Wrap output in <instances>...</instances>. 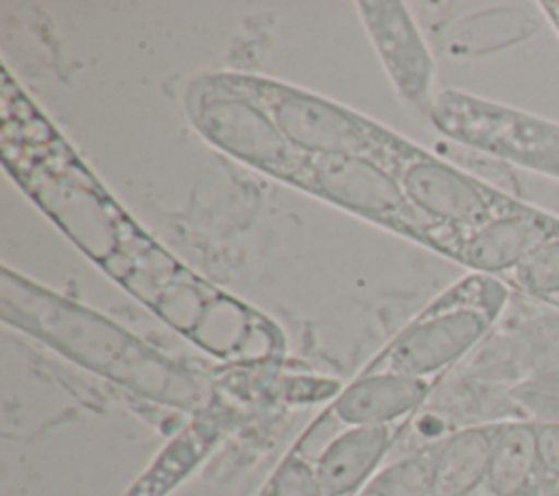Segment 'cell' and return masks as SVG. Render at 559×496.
I'll return each mask as SVG.
<instances>
[{"mask_svg":"<svg viewBox=\"0 0 559 496\" xmlns=\"http://www.w3.org/2000/svg\"><path fill=\"white\" fill-rule=\"evenodd\" d=\"M504 282L537 302L555 306L559 302V238L531 253Z\"/></svg>","mask_w":559,"mask_h":496,"instance_id":"cell-16","label":"cell"},{"mask_svg":"<svg viewBox=\"0 0 559 496\" xmlns=\"http://www.w3.org/2000/svg\"><path fill=\"white\" fill-rule=\"evenodd\" d=\"M258 496H323V492L310 461L290 448L269 474Z\"/></svg>","mask_w":559,"mask_h":496,"instance_id":"cell-17","label":"cell"},{"mask_svg":"<svg viewBox=\"0 0 559 496\" xmlns=\"http://www.w3.org/2000/svg\"><path fill=\"white\" fill-rule=\"evenodd\" d=\"M406 426H341L323 409L290 448L310 461L323 496H358Z\"/></svg>","mask_w":559,"mask_h":496,"instance_id":"cell-8","label":"cell"},{"mask_svg":"<svg viewBox=\"0 0 559 496\" xmlns=\"http://www.w3.org/2000/svg\"><path fill=\"white\" fill-rule=\"evenodd\" d=\"M286 186L452 260L461 229L432 223L419 214L402 192L395 175L376 160L301 153Z\"/></svg>","mask_w":559,"mask_h":496,"instance_id":"cell-4","label":"cell"},{"mask_svg":"<svg viewBox=\"0 0 559 496\" xmlns=\"http://www.w3.org/2000/svg\"><path fill=\"white\" fill-rule=\"evenodd\" d=\"M227 87L260 105L304 155H358L389 168L408 138L332 98L262 74L214 72Z\"/></svg>","mask_w":559,"mask_h":496,"instance_id":"cell-3","label":"cell"},{"mask_svg":"<svg viewBox=\"0 0 559 496\" xmlns=\"http://www.w3.org/2000/svg\"><path fill=\"white\" fill-rule=\"evenodd\" d=\"M542 13L546 15V20L552 24V28L559 35V0H550V2H539Z\"/></svg>","mask_w":559,"mask_h":496,"instance_id":"cell-19","label":"cell"},{"mask_svg":"<svg viewBox=\"0 0 559 496\" xmlns=\"http://www.w3.org/2000/svg\"><path fill=\"white\" fill-rule=\"evenodd\" d=\"M559 238V216L522 201L515 210L461 232L452 260L472 273L511 275L531 253Z\"/></svg>","mask_w":559,"mask_h":496,"instance_id":"cell-10","label":"cell"},{"mask_svg":"<svg viewBox=\"0 0 559 496\" xmlns=\"http://www.w3.org/2000/svg\"><path fill=\"white\" fill-rule=\"evenodd\" d=\"M555 308H559V302H557V304H555Z\"/></svg>","mask_w":559,"mask_h":496,"instance_id":"cell-20","label":"cell"},{"mask_svg":"<svg viewBox=\"0 0 559 496\" xmlns=\"http://www.w3.org/2000/svg\"><path fill=\"white\" fill-rule=\"evenodd\" d=\"M437 382L360 369L341 387L325 411L341 426L408 424Z\"/></svg>","mask_w":559,"mask_h":496,"instance_id":"cell-11","label":"cell"},{"mask_svg":"<svg viewBox=\"0 0 559 496\" xmlns=\"http://www.w3.org/2000/svg\"><path fill=\"white\" fill-rule=\"evenodd\" d=\"M218 433V422L199 413V417L155 457L148 470L129 487L127 496H166L205 459Z\"/></svg>","mask_w":559,"mask_h":496,"instance_id":"cell-14","label":"cell"},{"mask_svg":"<svg viewBox=\"0 0 559 496\" xmlns=\"http://www.w3.org/2000/svg\"><path fill=\"white\" fill-rule=\"evenodd\" d=\"M0 315L7 326L153 404L199 415L212 400L203 376L94 308L66 299L7 267L0 275Z\"/></svg>","mask_w":559,"mask_h":496,"instance_id":"cell-1","label":"cell"},{"mask_svg":"<svg viewBox=\"0 0 559 496\" xmlns=\"http://www.w3.org/2000/svg\"><path fill=\"white\" fill-rule=\"evenodd\" d=\"M356 7L397 96L428 116L437 98V66L408 7L395 0H369Z\"/></svg>","mask_w":559,"mask_h":496,"instance_id":"cell-9","label":"cell"},{"mask_svg":"<svg viewBox=\"0 0 559 496\" xmlns=\"http://www.w3.org/2000/svg\"><path fill=\"white\" fill-rule=\"evenodd\" d=\"M430 122L450 140L559 179V125L461 90H443Z\"/></svg>","mask_w":559,"mask_h":496,"instance_id":"cell-5","label":"cell"},{"mask_svg":"<svg viewBox=\"0 0 559 496\" xmlns=\"http://www.w3.org/2000/svg\"><path fill=\"white\" fill-rule=\"evenodd\" d=\"M483 487L489 496H542L552 492L539 461L537 424H498Z\"/></svg>","mask_w":559,"mask_h":496,"instance_id":"cell-12","label":"cell"},{"mask_svg":"<svg viewBox=\"0 0 559 496\" xmlns=\"http://www.w3.org/2000/svg\"><path fill=\"white\" fill-rule=\"evenodd\" d=\"M437 441L384 465L358 496H428Z\"/></svg>","mask_w":559,"mask_h":496,"instance_id":"cell-15","label":"cell"},{"mask_svg":"<svg viewBox=\"0 0 559 496\" xmlns=\"http://www.w3.org/2000/svg\"><path fill=\"white\" fill-rule=\"evenodd\" d=\"M502 277L467 273L432 297L362 369L439 382L493 328L509 302Z\"/></svg>","mask_w":559,"mask_h":496,"instance_id":"cell-2","label":"cell"},{"mask_svg":"<svg viewBox=\"0 0 559 496\" xmlns=\"http://www.w3.org/2000/svg\"><path fill=\"white\" fill-rule=\"evenodd\" d=\"M539 461L546 481L555 494H559V422L537 424Z\"/></svg>","mask_w":559,"mask_h":496,"instance_id":"cell-18","label":"cell"},{"mask_svg":"<svg viewBox=\"0 0 559 496\" xmlns=\"http://www.w3.org/2000/svg\"><path fill=\"white\" fill-rule=\"evenodd\" d=\"M389 170L419 214L461 232L485 225L522 203L518 197L441 160L415 142H408L389 164Z\"/></svg>","mask_w":559,"mask_h":496,"instance_id":"cell-7","label":"cell"},{"mask_svg":"<svg viewBox=\"0 0 559 496\" xmlns=\"http://www.w3.org/2000/svg\"><path fill=\"white\" fill-rule=\"evenodd\" d=\"M498 424H478L437 441L428 496H469L485 485Z\"/></svg>","mask_w":559,"mask_h":496,"instance_id":"cell-13","label":"cell"},{"mask_svg":"<svg viewBox=\"0 0 559 496\" xmlns=\"http://www.w3.org/2000/svg\"><path fill=\"white\" fill-rule=\"evenodd\" d=\"M183 103L188 120L210 146L286 184L301 153L260 105L221 83L214 72L192 79Z\"/></svg>","mask_w":559,"mask_h":496,"instance_id":"cell-6","label":"cell"}]
</instances>
